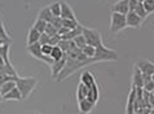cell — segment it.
Wrapping results in <instances>:
<instances>
[{"instance_id":"obj_29","label":"cell","mask_w":154,"mask_h":114,"mask_svg":"<svg viewBox=\"0 0 154 114\" xmlns=\"http://www.w3.org/2000/svg\"><path fill=\"white\" fill-rule=\"evenodd\" d=\"M72 40H74V43H75V45H76V48H79V49H82L83 47H85V45H87V42H85V38L83 36V34H82V35L75 36Z\"/></svg>"},{"instance_id":"obj_35","label":"cell","mask_w":154,"mask_h":114,"mask_svg":"<svg viewBox=\"0 0 154 114\" xmlns=\"http://www.w3.org/2000/svg\"><path fill=\"white\" fill-rule=\"evenodd\" d=\"M62 38L58 35V34H56V35H53V36H51V39H49V44L52 45V47H54V45H57L60 42H61Z\"/></svg>"},{"instance_id":"obj_3","label":"cell","mask_w":154,"mask_h":114,"mask_svg":"<svg viewBox=\"0 0 154 114\" xmlns=\"http://www.w3.org/2000/svg\"><path fill=\"white\" fill-rule=\"evenodd\" d=\"M127 27V22H126V16L121 14V13H115L112 12L110 14V32L113 34H118L122 30H125Z\"/></svg>"},{"instance_id":"obj_17","label":"cell","mask_w":154,"mask_h":114,"mask_svg":"<svg viewBox=\"0 0 154 114\" xmlns=\"http://www.w3.org/2000/svg\"><path fill=\"white\" fill-rule=\"evenodd\" d=\"M39 38H40V32L38 31V30H35L34 27H31L29 30V32H27V39H26L27 45L34 44V43H38V42H39Z\"/></svg>"},{"instance_id":"obj_28","label":"cell","mask_w":154,"mask_h":114,"mask_svg":"<svg viewBox=\"0 0 154 114\" xmlns=\"http://www.w3.org/2000/svg\"><path fill=\"white\" fill-rule=\"evenodd\" d=\"M134 12H135V13L137 14V16H140L143 20H145V18H146V17L149 16V14L146 13V11H145V8H144V5H143V3H139V4H137V7L135 8V11H134Z\"/></svg>"},{"instance_id":"obj_9","label":"cell","mask_w":154,"mask_h":114,"mask_svg":"<svg viewBox=\"0 0 154 114\" xmlns=\"http://www.w3.org/2000/svg\"><path fill=\"white\" fill-rule=\"evenodd\" d=\"M65 64H66V53L61 60L53 61V64L51 65V74H52V78H54V79L57 78V75L61 73L62 69L65 67Z\"/></svg>"},{"instance_id":"obj_38","label":"cell","mask_w":154,"mask_h":114,"mask_svg":"<svg viewBox=\"0 0 154 114\" xmlns=\"http://www.w3.org/2000/svg\"><path fill=\"white\" fill-rule=\"evenodd\" d=\"M67 31H69V29H66V27H63V26H61V27H60V29H58V31H57V34H58V35H60V36H62V35H65V34H66Z\"/></svg>"},{"instance_id":"obj_14","label":"cell","mask_w":154,"mask_h":114,"mask_svg":"<svg viewBox=\"0 0 154 114\" xmlns=\"http://www.w3.org/2000/svg\"><path fill=\"white\" fill-rule=\"evenodd\" d=\"M80 83H83L84 86H87L88 88L92 86V84L96 83V79H95V75L92 73H89V71H83L82 75H80Z\"/></svg>"},{"instance_id":"obj_12","label":"cell","mask_w":154,"mask_h":114,"mask_svg":"<svg viewBox=\"0 0 154 114\" xmlns=\"http://www.w3.org/2000/svg\"><path fill=\"white\" fill-rule=\"evenodd\" d=\"M96 105L91 103L88 99H84L82 101H78V109H79V112L82 113V114H89L92 110H93V108H95Z\"/></svg>"},{"instance_id":"obj_40","label":"cell","mask_w":154,"mask_h":114,"mask_svg":"<svg viewBox=\"0 0 154 114\" xmlns=\"http://www.w3.org/2000/svg\"><path fill=\"white\" fill-rule=\"evenodd\" d=\"M149 114H154V109H150V110H149Z\"/></svg>"},{"instance_id":"obj_39","label":"cell","mask_w":154,"mask_h":114,"mask_svg":"<svg viewBox=\"0 0 154 114\" xmlns=\"http://www.w3.org/2000/svg\"><path fill=\"white\" fill-rule=\"evenodd\" d=\"M149 110H150V109H148V108L139 109V110H136V112H135V114H149Z\"/></svg>"},{"instance_id":"obj_2","label":"cell","mask_w":154,"mask_h":114,"mask_svg":"<svg viewBox=\"0 0 154 114\" xmlns=\"http://www.w3.org/2000/svg\"><path fill=\"white\" fill-rule=\"evenodd\" d=\"M95 58L97 62H105V61H118V53L113 49L106 48L104 44L100 47H96Z\"/></svg>"},{"instance_id":"obj_34","label":"cell","mask_w":154,"mask_h":114,"mask_svg":"<svg viewBox=\"0 0 154 114\" xmlns=\"http://www.w3.org/2000/svg\"><path fill=\"white\" fill-rule=\"evenodd\" d=\"M143 90L148 91V92H153V90H154V82L152 81V79H149L148 82H145V83H144Z\"/></svg>"},{"instance_id":"obj_8","label":"cell","mask_w":154,"mask_h":114,"mask_svg":"<svg viewBox=\"0 0 154 114\" xmlns=\"http://www.w3.org/2000/svg\"><path fill=\"white\" fill-rule=\"evenodd\" d=\"M60 3H61V14H60V17L62 20H76L74 11L69 5V3L66 2H60Z\"/></svg>"},{"instance_id":"obj_44","label":"cell","mask_w":154,"mask_h":114,"mask_svg":"<svg viewBox=\"0 0 154 114\" xmlns=\"http://www.w3.org/2000/svg\"><path fill=\"white\" fill-rule=\"evenodd\" d=\"M137 2H139V3H143V2H144V0H137Z\"/></svg>"},{"instance_id":"obj_42","label":"cell","mask_w":154,"mask_h":114,"mask_svg":"<svg viewBox=\"0 0 154 114\" xmlns=\"http://www.w3.org/2000/svg\"><path fill=\"white\" fill-rule=\"evenodd\" d=\"M3 100H4V99H3V96H2V95H0V103H2V101H3Z\"/></svg>"},{"instance_id":"obj_26","label":"cell","mask_w":154,"mask_h":114,"mask_svg":"<svg viewBox=\"0 0 154 114\" xmlns=\"http://www.w3.org/2000/svg\"><path fill=\"white\" fill-rule=\"evenodd\" d=\"M82 52L85 57H88V58H92V57H95V53H96V47H92V45H85V47L82 48Z\"/></svg>"},{"instance_id":"obj_18","label":"cell","mask_w":154,"mask_h":114,"mask_svg":"<svg viewBox=\"0 0 154 114\" xmlns=\"http://www.w3.org/2000/svg\"><path fill=\"white\" fill-rule=\"evenodd\" d=\"M38 18H40L43 21H45L47 23H49L53 18V14H52V12L49 11V7H45V8H43V9H40L39 13H38Z\"/></svg>"},{"instance_id":"obj_15","label":"cell","mask_w":154,"mask_h":114,"mask_svg":"<svg viewBox=\"0 0 154 114\" xmlns=\"http://www.w3.org/2000/svg\"><path fill=\"white\" fill-rule=\"evenodd\" d=\"M83 34V26L82 25H79L78 27H75V29H72V30H69L65 35H62L61 38L63 40H72L75 36H78V35H82Z\"/></svg>"},{"instance_id":"obj_46","label":"cell","mask_w":154,"mask_h":114,"mask_svg":"<svg viewBox=\"0 0 154 114\" xmlns=\"http://www.w3.org/2000/svg\"><path fill=\"white\" fill-rule=\"evenodd\" d=\"M32 114H40V113H32Z\"/></svg>"},{"instance_id":"obj_45","label":"cell","mask_w":154,"mask_h":114,"mask_svg":"<svg viewBox=\"0 0 154 114\" xmlns=\"http://www.w3.org/2000/svg\"><path fill=\"white\" fill-rule=\"evenodd\" d=\"M2 20H3V18H2V14H0V21H2Z\"/></svg>"},{"instance_id":"obj_33","label":"cell","mask_w":154,"mask_h":114,"mask_svg":"<svg viewBox=\"0 0 154 114\" xmlns=\"http://www.w3.org/2000/svg\"><path fill=\"white\" fill-rule=\"evenodd\" d=\"M49 23H52L53 26H54V27H56L57 30H58V29L62 26V18H61V17H53L52 21H51Z\"/></svg>"},{"instance_id":"obj_41","label":"cell","mask_w":154,"mask_h":114,"mask_svg":"<svg viewBox=\"0 0 154 114\" xmlns=\"http://www.w3.org/2000/svg\"><path fill=\"white\" fill-rule=\"evenodd\" d=\"M150 79H152V81L154 82V74H152V75H150Z\"/></svg>"},{"instance_id":"obj_21","label":"cell","mask_w":154,"mask_h":114,"mask_svg":"<svg viewBox=\"0 0 154 114\" xmlns=\"http://www.w3.org/2000/svg\"><path fill=\"white\" fill-rule=\"evenodd\" d=\"M0 39H2L4 43L12 44V38L8 35V32H7V30H5V26H4L3 20L0 21Z\"/></svg>"},{"instance_id":"obj_30","label":"cell","mask_w":154,"mask_h":114,"mask_svg":"<svg viewBox=\"0 0 154 114\" xmlns=\"http://www.w3.org/2000/svg\"><path fill=\"white\" fill-rule=\"evenodd\" d=\"M143 5L145 8L148 14H150L154 12V0H144L143 2Z\"/></svg>"},{"instance_id":"obj_20","label":"cell","mask_w":154,"mask_h":114,"mask_svg":"<svg viewBox=\"0 0 154 114\" xmlns=\"http://www.w3.org/2000/svg\"><path fill=\"white\" fill-rule=\"evenodd\" d=\"M87 95H88V87L84 86L83 83H79L78 88H76V99H78V101L87 99Z\"/></svg>"},{"instance_id":"obj_25","label":"cell","mask_w":154,"mask_h":114,"mask_svg":"<svg viewBox=\"0 0 154 114\" xmlns=\"http://www.w3.org/2000/svg\"><path fill=\"white\" fill-rule=\"evenodd\" d=\"M45 26H47V22L45 21H43V20H40V18H36L35 22H34V25H32V27L35 29V30L39 31L40 34H43L45 31Z\"/></svg>"},{"instance_id":"obj_22","label":"cell","mask_w":154,"mask_h":114,"mask_svg":"<svg viewBox=\"0 0 154 114\" xmlns=\"http://www.w3.org/2000/svg\"><path fill=\"white\" fill-rule=\"evenodd\" d=\"M16 87V81H9V82H5L4 84L0 86V95L4 96L7 95L9 91H12L13 88Z\"/></svg>"},{"instance_id":"obj_31","label":"cell","mask_w":154,"mask_h":114,"mask_svg":"<svg viewBox=\"0 0 154 114\" xmlns=\"http://www.w3.org/2000/svg\"><path fill=\"white\" fill-rule=\"evenodd\" d=\"M57 31H58V30L53 26L52 23H47V26H45V31H44L45 34H48L49 36H53V35H56V34H57Z\"/></svg>"},{"instance_id":"obj_47","label":"cell","mask_w":154,"mask_h":114,"mask_svg":"<svg viewBox=\"0 0 154 114\" xmlns=\"http://www.w3.org/2000/svg\"><path fill=\"white\" fill-rule=\"evenodd\" d=\"M152 94H153V95H154V90H153V92H152Z\"/></svg>"},{"instance_id":"obj_1","label":"cell","mask_w":154,"mask_h":114,"mask_svg":"<svg viewBox=\"0 0 154 114\" xmlns=\"http://www.w3.org/2000/svg\"><path fill=\"white\" fill-rule=\"evenodd\" d=\"M36 84H38V79L34 77H23V78L18 77L17 78L16 86L20 90L21 95H22V100L27 99L32 94L34 90L36 88Z\"/></svg>"},{"instance_id":"obj_11","label":"cell","mask_w":154,"mask_h":114,"mask_svg":"<svg viewBox=\"0 0 154 114\" xmlns=\"http://www.w3.org/2000/svg\"><path fill=\"white\" fill-rule=\"evenodd\" d=\"M144 86V78H143V73L140 71L137 66H134V74H132V87L136 88H143Z\"/></svg>"},{"instance_id":"obj_37","label":"cell","mask_w":154,"mask_h":114,"mask_svg":"<svg viewBox=\"0 0 154 114\" xmlns=\"http://www.w3.org/2000/svg\"><path fill=\"white\" fill-rule=\"evenodd\" d=\"M139 2L137 0H128V7H130V11H135V8L137 7Z\"/></svg>"},{"instance_id":"obj_6","label":"cell","mask_w":154,"mask_h":114,"mask_svg":"<svg viewBox=\"0 0 154 114\" xmlns=\"http://www.w3.org/2000/svg\"><path fill=\"white\" fill-rule=\"evenodd\" d=\"M126 22H127V27H134V29H139L141 27L144 20L140 16H137L134 11H130L126 14Z\"/></svg>"},{"instance_id":"obj_24","label":"cell","mask_w":154,"mask_h":114,"mask_svg":"<svg viewBox=\"0 0 154 114\" xmlns=\"http://www.w3.org/2000/svg\"><path fill=\"white\" fill-rule=\"evenodd\" d=\"M49 7V11L52 12V14L53 17H60V14H61V3L60 2H54L52 3Z\"/></svg>"},{"instance_id":"obj_27","label":"cell","mask_w":154,"mask_h":114,"mask_svg":"<svg viewBox=\"0 0 154 114\" xmlns=\"http://www.w3.org/2000/svg\"><path fill=\"white\" fill-rule=\"evenodd\" d=\"M80 23L78 22V20H62V26L69 29V30H72V29L78 27Z\"/></svg>"},{"instance_id":"obj_36","label":"cell","mask_w":154,"mask_h":114,"mask_svg":"<svg viewBox=\"0 0 154 114\" xmlns=\"http://www.w3.org/2000/svg\"><path fill=\"white\" fill-rule=\"evenodd\" d=\"M51 52H52V45H51V44L42 45V53L43 54H45V56H49Z\"/></svg>"},{"instance_id":"obj_13","label":"cell","mask_w":154,"mask_h":114,"mask_svg":"<svg viewBox=\"0 0 154 114\" xmlns=\"http://www.w3.org/2000/svg\"><path fill=\"white\" fill-rule=\"evenodd\" d=\"M87 99H88L89 101H91V103L95 104V105L97 104L98 99H100V90H98L97 83L92 84V86L88 88V95H87Z\"/></svg>"},{"instance_id":"obj_4","label":"cell","mask_w":154,"mask_h":114,"mask_svg":"<svg viewBox=\"0 0 154 114\" xmlns=\"http://www.w3.org/2000/svg\"><path fill=\"white\" fill-rule=\"evenodd\" d=\"M83 36L85 38V42H87L88 45H92V47H100L104 43H102V38L101 34L96 29H88V27H83Z\"/></svg>"},{"instance_id":"obj_23","label":"cell","mask_w":154,"mask_h":114,"mask_svg":"<svg viewBox=\"0 0 154 114\" xmlns=\"http://www.w3.org/2000/svg\"><path fill=\"white\" fill-rule=\"evenodd\" d=\"M49 56L52 57L53 61H57V60H61V58L65 56V53L62 52L61 48H60L58 45H54V47H52V52H51Z\"/></svg>"},{"instance_id":"obj_19","label":"cell","mask_w":154,"mask_h":114,"mask_svg":"<svg viewBox=\"0 0 154 114\" xmlns=\"http://www.w3.org/2000/svg\"><path fill=\"white\" fill-rule=\"evenodd\" d=\"M9 49H11V44L4 43L3 45H0V57L4 60L5 64H11L9 61Z\"/></svg>"},{"instance_id":"obj_43","label":"cell","mask_w":154,"mask_h":114,"mask_svg":"<svg viewBox=\"0 0 154 114\" xmlns=\"http://www.w3.org/2000/svg\"><path fill=\"white\" fill-rule=\"evenodd\" d=\"M3 44H4V42H3L2 39H0V45H3Z\"/></svg>"},{"instance_id":"obj_16","label":"cell","mask_w":154,"mask_h":114,"mask_svg":"<svg viewBox=\"0 0 154 114\" xmlns=\"http://www.w3.org/2000/svg\"><path fill=\"white\" fill-rule=\"evenodd\" d=\"M3 99H4V100H7V101H11V100L21 101V100H22V95H21L20 90H18V88H17V86H16L12 91H9L7 95H4V96H3Z\"/></svg>"},{"instance_id":"obj_10","label":"cell","mask_w":154,"mask_h":114,"mask_svg":"<svg viewBox=\"0 0 154 114\" xmlns=\"http://www.w3.org/2000/svg\"><path fill=\"white\" fill-rule=\"evenodd\" d=\"M112 12L115 13H121V14H127L130 12V7H128V0H119L115 4L112 5Z\"/></svg>"},{"instance_id":"obj_7","label":"cell","mask_w":154,"mask_h":114,"mask_svg":"<svg viewBox=\"0 0 154 114\" xmlns=\"http://www.w3.org/2000/svg\"><path fill=\"white\" fill-rule=\"evenodd\" d=\"M136 66L140 69V71L144 75H149L150 77L152 74H154V64L149 60H139L136 62Z\"/></svg>"},{"instance_id":"obj_32","label":"cell","mask_w":154,"mask_h":114,"mask_svg":"<svg viewBox=\"0 0 154 114\" xmlns=\"http://www.w3.org/2000/svg\"><path fill=\"white\" fill-rule=\"evenodd\" d=\"M49 39H51V36L48 35V34L43 32V34H40V38H39V43H40L42 45L49 44Z\"/></svg>"},{"instance_id":"obj_5","label":"cell","mask_w":154,"mask_h":114,"mask_svg":"<svg viewBox=\"0 0 154 114\" xmlns=\"http://www.w3.org/2000/svg\"><path fill=\"white\" fill-rule=\"evenodd\" d=\"M139 109L137 101H136V87H132L130 91L126 105V114H135V112Z\"/></svg>"}]
</instances>
